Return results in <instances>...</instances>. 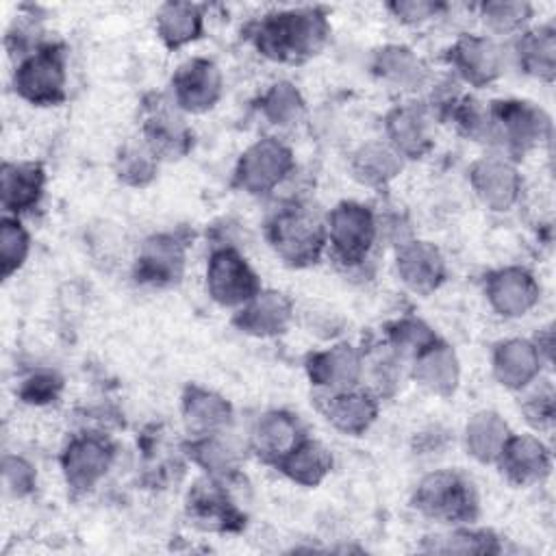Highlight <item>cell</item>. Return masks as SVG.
Here are the masks:
<instances>
[{
	"instance_id": "obj_1",
	"label": "cell",
	"mask_w": 556,
	"mask_h": 556,
	"mask_svg": "<svg viewBox=\"0 0 556 556\" xmlns=\"http://www.w3.org/2000/svg\"><path fill=\"white\" fill-rule=\"evenodd\" d=\"M328 35L321 13L313 9L269 15L258 28V48L274 59L315 54Z\"/></svg>"
},
{
	"instance_id": "obj_2",
	"label": "cell",
	"mask_w": 556,
	"mask_h": 556,
	"mask_svg": "<svg viewBox=\"0 0 556 556\" xmlns=\"http://www.w3.org/2000/svg\"><path fill=\"white\" fill-rule=\"evenodd\" d=\"M415 506L441 521H465L473 517L478 504L469 480L456 471H434L419 482Z\"/></svg>"
},
{
	"instance_id": "obj_3",
	"label": "cell",
	"mask_w": 556,
	"mask_h": 556,
	"mask_svg": "<svg viewBox=\"0 0 556 556\" xmlns=\"http://www.w3.org/2000/svg\"><path fill=\"white\" fill-rule=\"evenodd\" d=\"M206 287L211 298L222 306L245 304L261 291L256 274L232 248H222L211 254L206 267Z\"/></svg>"
},
{
	"instance_id": "obj_4",
	"label": "cell",
	"mask_w": 556,
	"mask_h": 556,
	"mask_svg": "<svg viewBox=\"0 0 556 556\" xmlns=\"http://www.w3.org/2000/svg\"><path fill=\"white\" fill-rule=\"evenodd\" d=\"M293 167L291 150L278 139H258L252 143L237 165V182L250 193L274 189Z\"/></svg>"
},
{
	"instance_id": "obj_5",
	"label": "cell",
	"mask_w": 556,
	"mask_h": 556,
	"mask_svg": "<svg viewBox=\"0 0 556 556\" xmlns=\"http://www.w3.org/2000/svg\"><path fill=\"white\" fill-rule=\"evenodd\" d=\"M328 235L345 263L363 261L376 237L374 215L358 202H341L328 215Z\"/></svg>"
},
{
	"instance_id": "obj_6",
	"label": "cell",
	"mask_w": 556,
	"mask_h": 556,
	"mask_svg": "<svg viewBox=\"0 0 556 556\" xmlns=\"http://www.w3.org/2000/svg\"><path fill=\"white\" fill-rule=\"evenodd\" d=\"M65 67L59 52L43 48L30 54L15 72V91L33 104H54L63 98Z\"/></svg>"
},
{
	"instance_id": "obj_7",
	"label": "cell",
	"mask_w": 556,
	"mask_h": 556,
	"mask_svg": "<svg viewBox=\"0 0 556 556\" xmlns=\"http://www.w3.org/2000/svg\"><path fill=\"white\" fill-rule=\"evenodd\" d=\"M493 119V135L504 137L510 146L526 150L541 141L549 132V117L532 106L530 102L506 100L495 102L491 111Z\"/></svg>"
},
{
	"instance_id": "obj_8",
	"label": "cell",
	"mask_w": 556,
	"mask_h": 556,
	"mask_svg": "<svg viewBox=\"0 0 556 556\" xmlns=\"http://www.w3.org/2000/svg\"><path fill=\"white\" fill-rule=\"evenodd\" d=\"M269 237L276 252L293 265L315 261L324 243L319 224L304 213H282L274 222Z\"/></svg>"
},
{
	"instance_id": "obj_9",
	"label": "cell",
	"mask_w": 556,
	"mask_h": 556,
	"mask_svg": "<svg viewBox=\"0 0 556 556\" xmlns=\"http://www.w3.org/2000/svg\"><path fill=\"white\" fill-rule=\"evenodd\" d=\"M111 460L113 447L106 439L96 434L76 437L63 452L65 480L70 486L87 491L106 473Z\"/></svg>"
},
{
	"instance_id": "obj_10",
	"label": "cell",
	"mask_w": 556,
	"mask_h": 556,
	"mask_svg": "<svg viewBox=\"0 0 556 556\" xmlns=\"http://www.w3.org/2000/svg\"><path fill=\"white\" fill-rule=\"evenodd\" d=\"M219 93L222 74L213 61L191 59L174 76V100L185 111H206L217 102Z\"/></svg>"
},
{
	"instance_id": "obj_11",
	"label": "cell",
	"mask_w": 556,
	"mask_h": 556,
	"mask_svg": "<svg viewBox=\"0 0 556 556\" xmlns=\"http://www.w3.org/2000/svg\"><path fill=\"white\" fill-rule=\"evenodd\" d=\"M486 298L500 315L519 317L536 304L539 285L530 271L521 267H506L489 276Z\"/></svg>"
},
{
	"instance_id": "obj_12",
	"label": "cell",
	"mask_w": 556,
	"mask_h": 556,
	"mask_svg": "<svg viewBox=\"0 0 556 556\" xmlns=\"http://www.w3.org/2000/svg\"><path fill=\"white\" fill-rule=\"evenodd\" d=\"M471 187L489 208L506 211L519 195V176L508 161L489 156L471 167Z\"/></svg>"
},
{
	"instance_id": "obj_13",
	"label": "cell",
	"mask_w": 556,
	"mask_h": 556,
	"mask_svg": "<svg viewBox=\"0 0 556 556\" xmlns=\"http://www.w3.org/2000/svg\"><path fill=\"white\" fill-rule=\"evenodd\" d=\"M395 267L402 282L417 293L434 291L445 276L443 256L428 241H413L402 245L397 252Z\"/></svg>"
},
{
	"instance_id": "obj_14",
	"label": "cell",
	"mask_w": 556,
	"mask_h": 556,
	"mask_svg": "<svg viewBox=\"0 0 556 556\" xmlns=\"http://www.w3.org/2000/svg\"><path fill=\"white\" fill-rule=\"evenodd\" d=\"M452 63L473 85L491 83L502 72V50L486 37H460L452 48Z\"/></svg>"
},
{
	"instance_id": "obj_15",
	"label": "cell",
	"mask_w": 556,
	"mask_h": 556,
	"mask_svg": "<svg viewBox=\"0 0 556 556\" xmlns=\"http://www.w3.org/2000/svg\"><path fill=\"white\" fill-rule=\"evenodd\" d=\"M541 369V354L526 339H508L495 348L493 374L508 389H523Z\"/></svg>"
},
{
	"instance_id": "obj_16",
	"label": "cell",
	"mask_w": 556,
	"mask_h": 556,
	"mask_svg": "<svg viewBox=\"0 0 556 556\" xmlns=\"http://www.w3.org/2000/svg\"><path fill=\"white\" fill-rule=\"evenodd\" d=\"M291 317L289 300L278 291H258L243 308L237 313L235 324L256 337H271L285 330Z\"/></svg>"
},
{
	"instance_id": "obj_17",
	"label": "cell",
	"mask_w": 556,
	"mask_h": 556,
	"mask_svg": "<svg viewBox=\"0 0 556 556\" xmlns=\"http://www.w3.org/2000/svg\"><path fill=\"white\" fill-rule=\"evenodd\" d=\"M308 376L315 384L330 391L352 389L361 376V356L352 345L339 343L326 352L311 356Z\"/></svg>"
},
{
	"instance_id": "obj_18",
	"label": "cell",
	"mask_w": 556,
	"mask_h": 556,
	"mask_svg": "<svg viewBox=\"0 0 556 556\" xmlns=\"http://www.w3.org/2000/svg\"><path fill=\"white\" fill-rule=\"evenodd\" d=\"M497 460H502V469L517 484L541 480L549 471L547 447L536 437L530 434L510 437Z\"/></svg>"
},
{
	"instance_id": "obj_19",
	"label": "cell",
	"mask_w": 556,
	"mask_h": 556,
	"mask_svg": "<svg viewBox=\"0 0 556 556\" xmlns=\"http://www.w3.org/2000/svg\"><path fill=\"white\" fill-rule=\"evenodd\" d=\"M413 376L424 389L437 395H452L460 376L458 358L450 345L434 341L417 354Z\"/></svg>"
},
{
	"instance_id": "obj_20",
	"label": "cell",
	"mask_w": 556,
	"mask_h": 556,
	"mask_svg": "<svg viewBox=\"0 0 556 556\" xmlns=\"http://www.w3.org/2000/svg\"><path fill=\"white\" fill-rule=\"evenodd\" d=\"M137 276L148 282H174L182 274V243L169 235H159L146 241L137 258Z\"/></svg>"
},
{
	"instance_id": "obj_21",
	"label": "cell",
	"mask_w": 556,
	"mask_h": 556,
	"mask_svg": "<svg viewBox=\"0 0 556 556\" xmlns=\"http://www.w3.org/2000/svg\"><path fill=\"white\" fill-rule=\"evenodd\" d=\"M324 410L328 421H332L334 428L348 434H361L376 419L378 406L371 395L345 389V391H334V395L328 397Z\"/></svg>"
},
{
	"instance_id": "obj_22",
	"label": "cell",
	"mask_w": 556,
	"mask_h": 556,
	"mask_svg": "<svg viewBox=\"0 0 556 556\" xmlns=\"http://www.w3.org/2000/svg\"><path fill=\"white\" fill-rule=\"evenodd\" d=\"M43 189V172L35 163L2 165V204L7 211L20 213L37 204Z\"/></svg>"
},
{
	"instance_id": "obj_23",
	"label": "cell",
	"mask_w": 556,
	"mask_h": 556,
	"mask_svg": "<svg viewBox=\"0 0 556 556\" xmlns=\"http://www.w3.org/2000/svg\"><path fill=\"white\" fill-rule=\"evenodd\" d=\"M508 439L510 430L506 421L493 410H480L467 421L465 443L469 454L480 463L497 460Z\"/></svg>"
},
{
	"instance_id": "obj_24",
	"label": "cell",
	"mask_w": 556,
	"mask_h": 556,
	"mask_svg": "<svg viewBox=\"0 0 556 556\" xmlns=\"http://www.w3.org/2000/svg\"><path fill=\"white\" fill-rule=\"evenodd\" d=\"M280 469L300 484H319L332 467V456L317 441H298L280 460Z\"/></svg>"
},
{
	"instance_id": "obj_25",
	"label": "cell",
	"mask_w": 556,
	"mask_h": 556,
	"mask_svg": "<svg viewBox=\"0 0 556 556\" xmlns=\"http://www.w3.org/2000/svg\"><path fill=\"white\" fill-rule=\"evenodd\" d=\"M387 132L397 154L402 152L406 156H419L430 146L428 122L424 113L413 106L395 109L387 119Z\"/></svg>"
},
{
	"instance_id": "obj_26",
	"label": "cell",
	"mask_w": 556,
	"mask_h": 556,
	"mask_svg": "<svg viewBox=\"0 0 556 556\" xmlns=\"http://www.w3.org/2000/svg\"><path fill=\"white\" fill-rule=\"evenodd\" d=\"M156 30L169 48L185 46L202 33V13L195 4L167 2L159 9Z\"/></svg>"
},
{
	"instance_id": "obj_27",
	"label": "cell",
	"mask_w": 556,
	"mask_h": 556,
	"mask_svg": "<svg viewBox=\"0 0 556 556\" xmlns=\"http://www.w3.org/2000/svg\"><path fill=\"white\" fill-rule=\"evenodd\" d=\"M298 434V421L282 410H274L258 419L254 428V445L258 454L280 460L300 441Z\"/></svg>"
},
{
	"instance_id": "obj_28",
	"label": "cell",
	"mask_w": 556,
	"mask_h": 556,
	"mask_svg": "<svg viewBox=\"0 0 556 556\" xmlns=\"http://www.w3.org/2000/svg\"><path fill=\"white\" fill-rule=\"evenodd\" d=\"M187 424L198 432L219 430L230 421V404L206 389H189L182 402Z\"/></svg>"
},
{
	"instance_id": "obj_29",
	"label": "cell",
	"mask_w": 556,
	"mask_h": 556,
	"mask_svg": "<svg viewBox=\"0 0 556 556\" xmlns=\"http://www.w3.org/2000/svg\"><path fill=\"white\" fill-rule=\"evenodd\" d=\"M521 67L539 78H552L556 67V33L549 26H541L521 37L517 46Z\"/></svg>"
},
{
	"instance_id": "obj_30",
	"label": "cell",
	"mask_w": 556,
	"mask_h": 556,
	"mask_svg": "<svg viewBox=\"0 0 556 556\" xmlns=\"http://www.w3.org/2000/svg\"><path fill=\"white\" fill-rule=\"evenodd\" d=\"M376 72L402 87V89H415L421 85L426 70L421 65V61L413 54V50L404 48V46H387L376 54Z\"/></svg>"
},
{
	"instance_id": "obj_31",
	"label": "cell",
	"mask_w": 556,
	"mask_h": 556,
	"mask_svg": "<svg viewBox=\"0 0 556 556\" xmlns=\"http://www.w3.org/2000/svg\"><path fill=\"white\" fill-rule=\"evenodd\" d=\"M400 167L402 163L397 152L380 143H369L361 148L354 156L356 176L369 185H382L391 180L400 172Z\"/></svg>"
},
{
	"instance_id": "obj_32",
	"label": "cell",
	"mask_w": 556,
	"mask_h": 556,
	"mask_svg": "<svg viewBox=\"0 0 556 556\" xmlns=\"http://www.w3.org/2000/svg\"><path fill=\"white\" fill-rule=\"evenodd\" d=\"M189 510L200 519L217 521L222 526H230L232 521L241 519V515L228 502V495L222 491V486L208 480L193 489L189 497Z\"/></svg>"
},
{
	"instance_id": "obj_33",
	"label": "cell",
	"mask_w": 556,
	"mask_h": 556,
	"mask_svg": "<svg viewBox=\"0 0 556 556\" xmlns=\"http://www.w3.org/2000/svg\"><path fill=\"white\" fill-rule=\"evenodd\" d=\"M261 109L271 124L287 126L302 117L304 100L291 83L282 80V83H276L269 87V91L261 100Z\"/></svg>"
},
{
	"instance_id": "obj_34",
	"label": "cell",
	"mask_w": 556,
	"mask_h": 556,
	"mask_svg": "<svg viewBox=\"0 0 556 556\" xmlns=\"http://www.w3.org/2000/svg\"><path fill=\"white\" fill-rule=\"evenodd\" d=\"M146 135H148V141L154 152H178L187 139V132H185V126L180 124V119L174 117L165 109L156 111L148 119Z\"/></svg>"
},
{
	"instance_id": "obj_35",
	"label": "cell",
	"mask_w": 556,
	"mask_h": 556,
	"mask_svg": "<svg viewBox=\"0 0 556 556\" xmlns=\"http://www.w3.org/2000/svg\"><path fill=\"white\" fill-rule=\"evenodd\" d=\"M28 235L17 219H2L0 226V265L2 276H11L28 254Z\"/></svg>"
},
{
	"instance_id": "obj_36",
	"label": "cell",
	"mask_w": 556,
	"mask_h": 556,
	"mask_svg": "<svg viewBox=\"0 0 556 556\" xmlns=\"http://www.w3.org/2000/svg\"><path fill=\"white\" fill-rule=\"evenodd\" d=\"M432 552H454V554H489L497 552V543L486 532H473V530H456L447 536H439L432 547Z\"/></svg>"
},
{
	"instance_id": "obj_37",
	"label": "cell",
	"mask_w": 556,
	"mask_h": 556,
	"mask_svg": "<svg viewBox=\"0 0 556 556\" xmlns=\"http://www.w3.org/2000/svg\"><path fill=\"white\" fill-rule=\"evenodd\" d=\"M530 11V4L526 2H486L482 7V20L497 33H510L528 22Z\"/></svg>"
},
{
	"instance_id": "obj_38",
	"label": "cell",
	"mask_w": 556,
	"mask_h": 556,
	"mask_svg": "<svg viewBox=\"0 0 556 556\" xmlns=\"http://www.w3.org/2000/svg\"><path fill=\"white\" fill-rule=\"evenodd\" d=\"M191 456L211 473H226L235 469V463H237L235 450L217 437H208L193 443Z\"/></svg>"
},
{
	"instance_id": "obj_39",
	"label": "cell",
	"mask_w": 556,
	"mask_h": 556,
	"mask_svg": "<svg viewBox=\"0 0 556 556\" xmlns=\"http://www.w3.org/2000/svg\"><path fill=\"white\" fill-rule=\"evenodd\" d=\"M389 334H391V343L400 352H410L415 356L437 341V337L430 332V328L417 319L397 321Z\"/></svg>"
},
{
	"instance_id": "obj_40",
	"label": "cell",
	"mask_w": 556,
	"mask_h": 556,
	"mask_svg": "<svg viewBox=\"0 0 556 556\" xmlns=\"http://www.w3.org/2000/svg\"><path fill=\"white\" fill-rule=\"evenodd\" d=\"M523 413L528 417V421L536 428H547L554 421V391L549 382L539 384V389H534L526 402H523Z\"/></svg>"
},
{
	"instance_id": "obj_41",
	"label": "cell",
	"mask_w": 556,
	"mask_h": 556,
	"mask_svg": "<svg viewBox=\"0 0 556 556\" xmlns=\"http://www.w3.org/2000/svg\"><path fill=\"white\" fill-rule=\"evenodd\" d=\"M2 476H4L7 491L15 497L30 493L35 486V469L20 456H4Z\"/></svg>"
},
{
	"instance_id": "obj_42",
	"label": "cell",
	"mask_w": 556,
	"mask_h": 556,
	"mask_svg": "<svg viewBox=\"0 0 556 556\" xmlns=\"http://www.w3.org/2000/svg\"><path fill=\"white\" fill-rule=\"evenodd\" d=\"M458 124L473 139H486V137L491 139V137H495L493 135L491 113L486 109H482V104L476 102V100H467L458 109Z\"/></svg>"
},
{
	"instance_id": "obj_43",
	"label": "cell",
	"mask_w": 556,
	"mask_h": 556,
	"mask_svg": "<svg viewBox=\"0 0 556 556\" xmlns=\"http://www.w3.org/2000/svg\"><path fill=\"white\" fill-rule=\"evenodd\" d=\"M59 389H61V382L54 374H35L24 382L20 393L26 402H37L39 404V402L54 400Z\"/></svg>"
},
{
	"instance_id": "obj_44",
	"label": "cell",
	"mask_w": 556,
	"mask_h": 556,
	"mask_svg": "<svg viewBox=\"0 0 556 556\" xmlns=\"http://www.w3.org/2000/svg\"><path fill=\"white\" fill-rule=\"evenodd\" d=\"M119 176L128 182H135V185H141L146 182L150 176H152V161L150 156H146L141 150L132 148V150H126L122 154V165H119Z\"/></svg>"
},
{
	"instance_id": "obj_45",
	"label": "cell",
	"mask_w": 556,
	"mask_h": 556,
	"mask_svg": "<svg viewBox=\"0 0 556 556\" xmlns=\"http://www.w3.org/2000/svg\"><path fill=\"white\" fill-rule=\"evenodd\" d=\"M391 11L402 22H424L437 13V4L421 2V0H404V2H393Z\"/></svg>"
}]
</instances>
